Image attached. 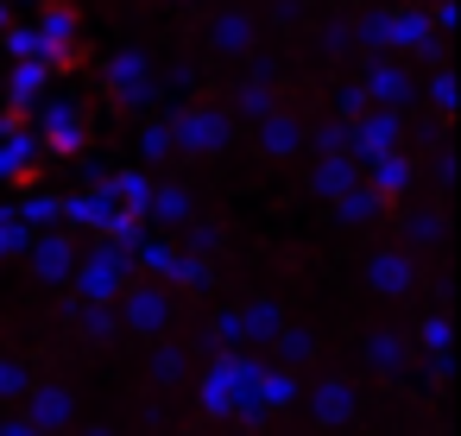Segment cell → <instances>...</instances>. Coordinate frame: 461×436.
Here are the masks:
<instances>
[{"label":"cell","mask_w":461,"mask_h":436,"mask_svg":"<svg viewBox=\"0 0 461 436\" xmlns=\"http://www.w3.org/2000/svg\"><path fill=\"white\" fill-rule=\"evenodd\" d=\"M39 159H83L89 146V121H83V102L77 95H39Z\"/></svg>","instance_id":"1"},{"label":"cell","mask_w":461,"mask_h":436,"mask_svg":"<svg viewBox=\"0 0 461 436\" xmlns=\"http://www.w3.org/2000/svg\"><path fill=\"white\" fill-rule=\"evenodd\" d=\"M165 121H171V146H177L184 159H209V152H228V146H234V121H228V108L184 102V108H171Z\"/></svg>","instance_id":"2"},{"label":"cell","mask_w":461,"mask_h":436,"mask_svg":"<svg viewBox=\"0 0 461 436\" xmlns=\"http://www.w3.org/2000/svg\"><path fill=\"white\" fill-rule=\"evenodd\" d=\"M32 32H39V51H45V70H51V77H64V70H77V64H83V51H77L83 20H77L70 0H45L39 20H32Z\"/></svg>","instance_id":"3"},{"label":"cell","mask_w":461,"mask_h":436,"mask_svg":"<svg viewBox=\"0 0 461 436\" xmlns=\"http://www.w3.org/2000/svg\"><path fill=\"white\" fill-rule=\"evenodd\" d=\"M102 83H108V95H114L121 108H152V102H158V64H152V51H140V45L114 51L108 70H102Z\"/></svg>","instance_id":"4"},{"label":"cell","mask_w":461,"mask_h":436,"mask_svg":"<svg viewBox=\"0 0 461 436\" xmlns=\"http://www.w3.org/2000/svg\"><path fill=\"white\" fill-rule=\"evenodd\" d=\"M360 89H366V102L385 108V114H404V108L417 102V77H411V64H398V58H360Z\"/></svg>","instance_id":"5"},{"label":"cell","mask_w":461,"mask_h":436,"mask_svg":"<svg viewBox=\"0 0 461 436\" xmlns=\"http://www.w3.org/2000/svg\"><path fill=\"white\" fill-rule=\"evenodd\" d=\"M398 140H404V114H385V108H366L354 127H348V159L366 171L373 159H385V152H398Z\"/></svg>","instance_id":"6"},{"label":"cell","mask_w":461,"mask_h":436,"mask_svg":"<svg viewBox=\"0 0 461 436\" xmlns=\"http://www.w3.org/2000/svg\"><path fill=\"white\" fill-rule=\"evenodd\" d=\"M392 58L442 64V39L429 32V14H423V7H392Z\"/></svg>","instance_id":"7"},{"label":"cell","mask_w":461,"mask_h":436,"mask_svg":"<svg viewBox=\"0 0 461 436\" xmlns=\"http://www.w3.org/2000/svg\"><path fill=\"white\" fill-rule=\"evenodd\" d=\"M259 51V20L247 7H221L209 20V58H253Z\"/></svg>","instance_id":"8"},{"label":"cell","mask_w":461,"mask_h":436,"mask_svg":"<svg viewBox=\"0 0 461 436\" xmlns=\"http://www.w3.org/2000/svg\"><path fill=\"white\" fill-rule=\"evenodd\" d=\"M39 165H45V159H39V133H32V127L0 133V184H14V190L26 184V190H32V184H39Z\"/></svg>","instance_id":"9"},{"label":"cell","mask_w":461,"mask_h":436,"mask_svg":"<svg viewBox=\"0 0 461 436\" xmlns=\"http://www.w3.org/2000/svg\"><path fill=\"white\" fill-rule=\"evenodd\" d=\"M77 278H83V291L102 304V297H114V291L127 285V253H121L114 241H102V247H95V253L77 266Z\"/></svg>","instance_id":"10"},{"label":"cell","mask_w":461,"mask_h":436,"mask_svg":"<svg viewBox=\"0 0 461 436\" xmlns=\"http://www.w3.org/2000/svg\"><path fill=\"white\" fill-rule=\"evenodd\" d=\"M114 215H121V203H114V190H108V184H102V190H77V196H64V222H77V228L108 234V228H114Z\"/></svg>","instance_id":"11"},{"label":"cell","mask_w":461,"mask_h":436,"mask_svg":"<svg viewBox=\"0 0 461 436\" xmlns=\"http://www.w3.org/2000/svg\"><path fill=\"white\" fill-rule=\"evenodd\" d=\"M253 133H259V152H272V159H291V152H303V121H297L285 102H278V108H272V114L253 127Z\"/></svg>","instance_id":"12"},{"label":"cell","mask_w":461,"mask_h":436,"mask_svg":"<svg viewBox=\"0 0 461 436\" xmlns=\"http://www.w3.org/2000/svg\"><path fill=\"white\" fill-rule=\"evenodd\" d=\"M411 177H417V165H411L404 152H385V159H373V165H366V190H373L379 203L404 196V190H411Z\"/></svg>","instance_id":"13"},{"label":"cell","mask_w":461,"mask_h":436,"mask_svg":"<svg viewBox=\"0 0 461 436\" xmlns=\"http://www.w3.org/2000/svg\"><path fill=\"white\" fill-rule=\"evenodd\" d=\"M32 272L39 278H70L77 272V247H70V234H32Z\"/></svg>","instance_id":"14"},{"label":"cell","mask_w":461,"mask_h":436,"mask_svg":"<svg viewBox=\"0 0 461 436\" xmlns=\"http://www.w3.org/2000/svg\"><path fill=\"white\" fill-rule=\"evenodd\" d=\"M348 26H354L360 58H392V7H366V14L348 20Z\"/></svg>","instance_id":"15"},{"label":"cell","mask_w":461,"mask_h":436,"mask_svg":"<svg viewBox=\"0 0 461 436\" xmlns=\"http://www.w3.org/2000/svg\"><path fill=\"white\" fill-rule=\"evenodd\" d=\"M354 184H360V165H354L348 152H335V159H316V165H310V190H316V196H329V203H335L341 190H354Z\"/></svg>","instance_id":"16"},{"label":"cell","mask_w":461,"mask_h":436,"mask_svg":"<svg viewBox=\"0 0 461 436\" xmlns=\"http://www.w3.org/2000/svg\"><path fill=\"white\" fill-rule=\"evenodd\" d=\"M45 83H51L45 64H7V108H14V114L32 108V102L45 95Z\"/></svg>","instance_id":"17"},{"label":"cell","mask_w":461,"mask_h":436,"mask_svg":"<svg viewBox=\"0 0 461 436\" xmlns=\"http://www.w3.org/2000/svg\"><path fill=\"white\" fill-rule=\"evenodd\" d=\"M272 108H278V89L240 83V89H234V108H228V121H234V127H240V121H247V127H259V121H266Z\"/></svg>","instance_id":"18"},{"label":"cell","mask_w":461,"mask_h":436,"mask_svg":"<svg viewBox=\"0 0 461 436\" xmlns=\"http://www.w3.org/2000/svg\"><path fill=\"white\" fill-rule=\"evenodd\" d=\"M127 316H133V329H165L171 297H165L158 285H140V291H127Z\"/></svg>","instance_id":"19"},{"label":"cell","mask_w":461,"mask_h":436,"mask_svg":"<svg viewBox=\"0 0 461 436\" xmlns=\"http://www.w3.org/2000/svg\"><path fill=\"white\" fill-rule=\"evenodd\" d=\"M379 209H385V203H379L366 184H354V190H341V196H335V222H341V228H366Z\"/></svg>","instance_id":"20"},{"label":"cell","mask_w":461,"mask_h":436,"mask_svg":"<svg viewBox=\"0 0 461 436\" xmlns=\"http://www.w3.org/2000/svg\"><path fill=\"white\" fill-rule=\"evenodd\" d=\"M366 278H373V291H411V259L404 253H373L366 259Z\"/></svg>","instance_id":"21"},{"label":"cell","mask_w":461,"mask_h":436,"mask_svg":"<svg viewBox=\"0 0 461 436\" xmlns=\"http://www.w3.org/2000/svg\"><path fill=\"white\" fill-rule=\"evenodd\" d=\"M146 222H190V190L184 184H152Z\"/></svg>","instance_id":"22"},{"label":"cell","mask_w":461,"mask_h":436,"mask_svg":"<svg viewBox=\"0 0 461 436\" xmlns=\"http://www.w3.org/2000/svg\"><path fill=\"white\" fill-rule=\"evenodd\" d=\"M0 45H7V64H45V51H39V32H32V26H20V20H7Z\"/></svg>","instance_id":"23"},{"label":"cell","mask_w":461,"mask_h":436,"mask_svg":"<svg viewBox=\"0 0 461 436\" xmlns=\"http://www.w3.org/2000/svg\"><path fill=\"white\" fill-rule=\"evenodd\" d=\"M423 95H429V108L448 121V114L461 108V83H455V70H442V64H436V70H429V83H423Z\"/></svg>","instance_id":"24"},{"label":"cell","mask_w":461,"mask_h":436,"mask_svg":"<svg viewBox=\"0 0 461 436\" xmlns=\"http://www.w3.org/2000/svg\"><path fill=\"white\" fill-rule=\"evenodd\" d=\"M51 222H64V196H51V190H32V196L20 203V228H51Z\"/></svg>","instance_id":"25"},{"label":"cell","mask_w":461,"mask_h":436,"mask_svg":"<svg viewBox=\"0 0 461 436\" xmlns=\"http://www.w3.org/2000/svg\"><path fill=\"white\" fill-rule=\"evenodd\" d=\"M303 146H310L316 159H335V152H348V127H341V121H322V127H303Z\"/></svg>","instance_id":"26"},{"label":"cell","mask_w":461,"mask_h":436,"mask_svg":"<svg viewBox=\"0 0 461 436\" xmlns=\"http://www.w3.org/2000/svg\"><path fill=\"white\" fill-rule=\"evenodd\" d=\"M177 146H171V121L158 114V121H146L140 127V159H171Z\"/></svg>","instance_id":"27"},{"label":"cell","mask_w":461,"mask_h":436,"mask_svg":"<svg viewBox=\"0 0 461 436\" xmlns=\"http://www.w3.org/2000/svg\"><path fill=\"white\" fill-rule=\"evenodd\" d=\"M366 108H373V102H366V89H360V83H341V89H335V121H341V127H354Z\"/></svg>","instance_id":"28"},{"label":"cell","mask_w":461,"mask_h":436,"mask_svg":"<svg viewBox=\"0 0 461 436\" xmlns=\"http://www.w3.org/2000/svg\"><path fill=\"white\" fill-rule=\"evenodd\" d=\"M322 51H329V58H341V51H354V26H348V20H335V26H322Z\"/></svg>","instance_id":"29"},{"label":"cell","mask_w":461,"mask_h":436,"mask_svg":"<svg viewBox=\"0 0 461 436\" xmlns=\"http://www.w3.org/2000/svg\"><path fill=\"white\" fill-rule=\"evenodd\" d=\"M158 89H171V95H190V89H196V64H171V70L158 77Z\"/></svg>","instance_id":"30"},{"label":"cell","mask_w":461,"mask_h":436,"mask_svg":"<svg viewBox=\"0 0 461 436\" xmlns=\"http://www.w3.org/2000/svg\"><path fill=\"white\" fill-rule=\"evenodd\" d=\"M436 234H442V215L436 209H417L411 215V241H436Z\"/></svg>","instance_id":"31"},{"label":"cell","mask_w":461,"mask_h":436,"mask_svg":"<svg viewBox=\"0 0 461 436\" xmlns=\"http://www.w3.org/2000/svg\"><path fill=\"white\" fill-rule=\"evenodd\" d=\"M64 411H70V392H39V417L45 423H64Z\"/></svg>","instance_id":"32"},{"label":"cell","mask_w":461,"mask_h":436,"mask_svg":"<svg viewBox=\"0 0 461 436\" xmlns=\"http://www.w3.org/2000/svg\"><path fill=\"white\" fill-rule=\"evenodd\" d=\"M190 247H196V253H215V247H221V234H215L209 222H190Z\"/></svg>","instance_id":"33"},{"label":"cell","mask_w":461,"mask_h":436,"mask_svg":"<svg viewBox=\"0 0 461 436\" xmlns=\"http://www.w3.org/2000/svg\"><path fill=\"white\" fill-rule=\"evenodd\" d=\"M455 159H461L455 146H442V152H436V165H429V171H436V184H455Z\"/></svg>","instance_id":"34"},{"label":"cell","mask_w":461,"mask_h":436,"mask_svg":"<svg viewBox=\"0 0 461 436\" xmlns=\"http://www.w3.org/2000/svg\"><path fill=\"white\" fill-rule=\"evenodd\" d=\"M322 417H348V392H341V386L322 392Z\"/></svg>","instance_id":"35"},{"label":"cell","mask_w":461,"mask_h":436,"mask_svg":"<svg viewBox=\"0 0 461 436\" xmlns=\"http://www.w3.org/2000/svg\"><path fill=\"white\" fill-rule=\"evenodd\" d=\"M297 14H303V0H272V20L278 26H297Z\"/></svg>","instance_id":"36"},{"label":"cell","mask_w":461,"mask_h":436,"mask_svg":"<svg viewBox=\"0 0 461 436\" xmlns=\"http://www.w3.org/2000/svg\"><path fill=\"white\" fill-rule=\"evenodd\" d=\"M14 386H26V373H20V367L7 360V367H0V392H14Z\"/></svg>","instance_id":"37"},{"label":"cell","mask_w":461,"mask_h":436,"mask_svg":"<svg viewBox=\"0 0 461 436\" xmlns=\"http://www.w3.org/2000/svg\"><path fill=\"white\" fill-rule=\"evenodd\" d=\"M7 20H14V7H7V0H0V32H7Z\"/></svg>","instance_id":"38"},{"label":"cell","mask_w":461,"mask_h":436,"mask_svg":"<svg viewBox=\"0 0 461 436\" xmlns=\"http://www.w3.org/2000/svg\"><path fill=\"white\" fill-rule=\"evenodd\" d=\"M7 7H39V0H7Z\"/></svg>","instance_id":"39"}]
</instances>
